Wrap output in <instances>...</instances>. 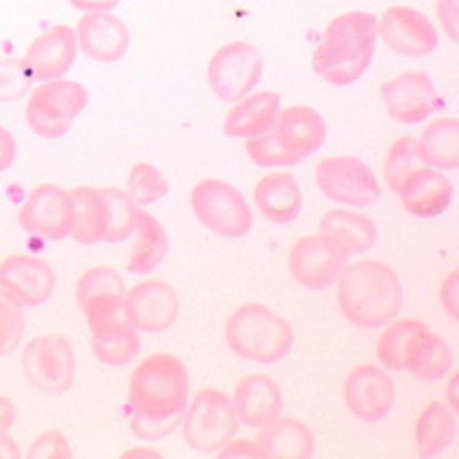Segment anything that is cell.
<instances>
[{
    "label": "cell",
    "mask_w": 459,
    "mask_h": 459,
    "mask_svg": "<svg viewBox=\"0 0 459 459\" xmlns=\"http://www.w3.org/2000/svg\"><path fill=\"white\" fill-rule=\"evenodd\" d=\"M170 185L156 165L136 163L127 175V194L134 199L136 206H151L163 196H168Z\"/></svg>",
    "instance_id": "obj_37"
},
{
    "label": "cell",
    "mask_w": 459,
    "mask_h": 459,
    "mask_svg": "<svg viewBox=\"0 0 459 459\" xmlns=\"http://www.w3.org/2000/svg\"><path fill=\"white\" fill-rule=\"evenodd\" d=\"M34 89V77L20 57H0V103H14Z\"/></svg>",
    "instance_id": "obj_39"
},
{
    "label": "cell",
    "mask_w": 459,
    "mask_h": 459,
    "mask_svg": "<svg viewBox=\"0 0 459 459\" xmlns=\"http://www.w3.org/2000/svg\"><path fill=\"white\" fill-rule=\"evenodd\" d=\"M122 457H151V459H158L160 457V452L153 450V447H132L127 450Z\"/></svg>",
    "instance_id": "obj_51"
},
{
    "label": "cell",
    "mask_w": 459,
    "mask_h": 459,
    "mask_svg": "<svg viewBox=\"0 0 459 459\" xmlns=\"http://www.w3.org/2000/svg\"><path fill=\"white\" fill-rule=\"evenodd\" d=\"M134 244L129 251L127 258V271L136 273V275H146L153 268L163 264L170 249V237L165 232L163 222L158 221L156 215L149 211L139 208L134 225Z\"/></svg>",
    "instance_id": "obj_27"
},
{
    "label": "cell",
    "mask_w": 459,
    "mask_h": 459,
    "mask_svg": "<svg viewBox=\"0 0 459 459\" xmlns=\"http://www.w3.org/2000/svg\"><path fill=\"white\" fill-rule=\"evenodd\" d=\"M423 328H429V325L419 318H402V321L387 323V328L383 330V335L378 337V344H376V357L383 364V368L404 371L409 344L414 342V337Z\"/></svg>",
    "instance_id": "obj_33"
},
{
    "label": "cell",
    "mask_w": 459,
    "mask_h": 459,
    "mask_svg": "<svg viewBox=\"0 0 459 459\" xmlns=\"http://www.w3.org/2000/svg\"><path fill=\"white\" fill-rule=\"evenodd\" d=\"M29 459H72V447L60 430H43L27 452Z\"/></svg>",
    "instance_id": "obj_42"
},
{
    "label": "cell",
    "mask_w": 459,
    "mask_h": 459,
    "mask_svg": "<svg viewBox=\"0 0 459 459\" xmlns=\"http://www.w3.org/2000/svg\"><path fill=\"white\" fill-rule=\"evenodd\" d=\"M436 14L440 29L450 41H459V0H437Z\"/></svg>",
    "instance_id": "obj_44"
},
{
    "label": "cell",
    "mask_w": 459,
    "mask_h": 459,
    "mask_svg": "<svg viewBox=\"0 0 459 459\" xmlns=\"http://www.w3.org/2000/svg\"><path fill=\"white\" fill-rule=\"evenodd\" d=\"M273 132L278 142L301 160L321 149L328 136L323 115L311 106H290L280 110Z\"/></svg>",
    "instance_id": "obj_22"
},
{
    "label": "cell",
    "mask_w": 459,
    "mask_h": 459,
    "mask_svg": "<svg viewBox=\"0 0 459 459\" xmlns=\"http://www.w3.org/2000/svg\"><path fill=\"white\" fill-rule=\"evenodd\" d=\"M22 368L29 383L43 393H65L70 390L77 376L74 351L65 335L34 337L22 351Z\"/></svg>",
    "instance_id": "obj_10"
},
{
    "label": "cell",
    "mask_w": 459,
    "mask_h": 459,
    "mask_svg": "<svg viewBox=\"0 0 459 459\" xmlns=\"http://www.w3.org/2000/svg\"><path fill=\"white\" fill-rule=\"evenodd\" d=\"M457 383H459V373H452L450 383H447V404H450L455 411L459 414V400H457Z\"/></svg>",
    "instance_id": "obj_50"
},
{
    "label": "cell",
    "mask_w": 459,
    "mask_h": 459,
    "mask_svg": "<svg viewBox=\"0 0 459 459\" xmlns=\"http://www.w3.org/2000/svg\"><path fill=\"white\" fill-rule=\"evenodd\" d=\"M244 151H247L251 163H256L258 168H290V165H297L301 160L278 142L273 129L244 139Z\"/></svg>",
    "instance_id": "obj_38"
},
{
    "label": "cell",
    "mask_w": 459,
    "mask_h": 459,
    "mask_svg": "<svg viewBox=\"0 0 459 459\" xmlns=\"http://www.w3.org/2000/svg\"><path fill=\"white\" fill-rule=\"evenodd\" d=\"M218 457L221 459H271L268 457V452L264 450V445L258 443L256 437L251 440V437H232L221 452H218Z\"/></svg>",
    "instance_id": "obj_43"
},
{
    "label": "cell",
    "mask_w": 459,
    "mask_h": 459,
    "mask_svg": "<svg viewBox=\"0 0 459 459\" xmlns=\"http://www.w3.org/2000/svg\"><path fill=\"white\" fill-rule=\"evenodd\" d=\"M225 342L254 364H278L292 351V323L264 304H242L225 323Z\"/></svg>",
    "instance_id": "obj_3"
},
{
    "label": "cell",
    "mask_w": 459,
    "mask_h": 459,
    "mask_svg": "<svg viewBox=\"0 0 459 459\" xmlns=\"http://www.w3.org/2000/svg\"><path fill=\"white\" fill-rule=\"evenodd\" d=\"M337 304L359 328H383L400 316L404 304L400 275L380 261L344 265L337 275Z\"/></svg>",
    "instance_id": "obj_1"
},
{
    "label": "cell",
    "mask_w": 459,
    "mask_h": 459,
    "mask_svg": "<svg viewBox=\"0 0 459 459\" xmlns=\"http://www.w3.org/2000/svg\"><path fill=\"white\" fill-rule=\"evenodd\" d=\"M139 350H142V340H139V330L132 323L91 333V351L100 364L125 366L139 354Z\"/></svg>",
    "instance_id": "obj_32"
},
{
    "label": "cell",
    "mask_w": 459,
    "mask_h": 459,
    "mask_svg": "<svg viewBox=\"0 0 459 459\" xmlns=\"http://www.w3.org/2000/svg\"><path fill=\"white\" fill-rule=\"evenodd\" d=\"M280 93L275 91H251L249 96L235 100L222 122V132L237 139H249V136L271 132L278 120Z\"/></svg>",
    "instance_id": "obj_24"
},
{
    "label": "cell",
    "mask_w": 459,
    "mask_h": 459,
    "mask_svg": "<svg viewBox=\"0 0 459 459\" xmlns=\"http://www.w3.org/2000/svg\"><path fill=\"white\" fill-rule=\"evenodd\" d=\"M185 414H172V416H146L134 411L132 414V433L142 440H158V437L170 436L172 430L178 429L182 423Z\"/></svg>",
    "instance_id": "obj_41"
},
{
    "label": "cell",
    "mask_w": 459,
    "mask_h": 459,
    "mask_svg": "<svg viewBox=\"0 0 459 459\" xmlns=\"http://www.w3.org/2000/svg\"><path fill=\"white\" fill-rule=\"evenodd\" d=\"M89 103V93L79 82L56 79L31 89L27 103V122L41 139H60L72 129L77 115Z\"/></svg>",
    "instance_id": "obj_6"
},
{
    "label": "cell",
    "mask_w": 459,
    "mask_h": 459,
    "mask_svg": "<svg viewBox=\"0 0 459 459\" xmlns=\"http://www.w3.org/2000/svg\"><path fill=\"white\" fill-rule=\"evenodd\" d=\"M419 457H437L457 440V411L445 400H433L423 409L414 429Z\"/></svg>",
    "instance_id": "obj_26"
},
{
    "label": "cell",
    "mask_w": 459,
    "mask_h": 459,
    "mask_svg": "<svg viewBox=\"0 0 459 459\" xmlns=\"http://www.w3.org/2000/svg\"><path fill=\"white\" fill-rule=\"evenodd\" d=\"M318 235L337 247L344 256H357L373 249V244L378 239V228L366 213L333 208V211H325L318 222Z\"/></svg>",
    "instance_id": "obj_23"
},
{
    "label": "cell",
    "mask_w": 459,
    "mask_h": 459,
    "mask_svg": "<svg viewBox=\"0 0 459 459\" xmlns=\"http://www.w3.org/2000/svg\"><path fill=\"white\" fill-rule=\"evenodd\" d=\"M24 335V314L20 304L0 294V357L20 347Z\"/></svg>",
    "instance_id": "obj_40"
},
{
    "label": "cell",
    "mask_w": 459,
    "mask_h": 459,
    "mask_svg": "<svg viewBox=\"0 0 459 459\" xmlns=\"http://www.w3.org/2000/svg\"><path fill=\"white\" fill-rule=\"evenodd\" d=\"M376 20L378 17L361 10L330 20L314 50V72L323 82L333 86L354 84L368 70L378 41Z\"/></svg>",
    "instance_id": "obj_2"
},
{
    "label": "cell",
    "mask_w": 459,
    "mask_h": 459,
    "mask_svg": "<svg viewBox=\"0 0 459 459\" xmlns=\"http://www.w3.org/2000/svg\"><path fill=\"white\" fill-rule=\"evenodd\" d=\"M103 199H106L108 211V230L106 242L117 244L125 242L127 237H132L136 225V215H139V206L134 199L129 196L127 189H115V186H103Z\"/></svg>",
    "instance_id": "obj_36"
},
{
    "label": "cell",
    "mask_w": 459,
    "mask_h": 459,
    "mask_svg": "<svg viewBox=\"0 0 459 459\" xmlns=\"http://www.w3.org/2000/svg\"><path fill=\"white\" fill-rule=\"evenodd\" d=\"M20 445L14 443V437L7 436V430H0V459H20Z\"/></svg>",
    "instance_id": "obj_49"
},
{
    "label": "cell",
    "mask_w": 459,
    "mask_h": 459,
    "mask_svg": "<svg viewBox=\"0 0 459 459\" xmlns=\"http://www.w3.org/2000/svg\"><path fill=\"white\" fill-rule=\"evenodd\" d=\"M380 99L385 103L387 113L404 125L429 120L440 108L437 89L426 72H402L397 77L387 79L380 86Z\"/></svg>",
    "instance_id": "obj_15"
},
{
    "label": "cell",
    "mask_w": 459,
    "mask_h": 459,
    "mask_svg": "<svg viewBox=\"0 0 459 459\" xmlns=\"http://www.w3.org/2000/svg\"><path fill=\"white\" fill-rule=\"evenodd\" d=\"M67 3L82 13H113L120 0H67Z\"/></svg>",
    "instance_id": "obj_47"
},
{
    "label": "cell",
    "mask_w": 459,
    "mask_h": 459,
    "mask_svg": "<svg viewBox=\"0 0 459 459\" xmlns=\"http://www.w3.org/2000/svg\"><path fill=\"white\" fill-rule=\"evenodd\" d=\"M129 323L143 333H163L179 314L178 294L163 280H143L125 292Z\"/></svg>",
    "instance_id": "obj_18"
},
{
    "label": "cell",
    "mask_w": 459,
    "mask_h": 459,
    "mask_svg": "<svg viewBox=\"0 0 459 459\" xmlns=\"http://www.w3.org/2000/svg\"><path fill=\"white\" fill-rule=\"evenodd\" d=\"M189 402V371L175 354H151L129 380V404L146 416L185 414Z\"/></svg>",
    "instance_id": "obj_4"
},
{
    "label": "cell",
    "mask_w": 459,
    "mask_h": 459,
    "mask_svg": "<svg viewBox=\"0 0 459 459\" xmlns=\"http://www.w3.org/2000/svg\"><path fill=\"white\" fill-rule=\"evenodd\" d=\"M56 292V273L43 258L13 254L0 261V294L20 307H39Z\"/></svg>",
    "instance_id": "obj_14"
},
{
    "label": "cell",
    "mask_w": 459,
    "mask_h": 459,
    "mask_svg": "<svg viewBox=\"0 0 459 459\" xmlns=\"http://www.w3.org/2000/svg\"><path fill=\"white\" fill-rule=\"evenodd\" d=\"M132 34L113 13H84L77 24V46L96 63H117L127 56Z\"/></svg>",
    "instance_id": "obj_19"
},
{
    "label": "cell",
    "mask_w": 459,
    "mask_h": 459,
    "mask_svg": "<svg viewBox=\"0 0 459 459\" xmlns=\"http://www.w3.org/2000/svg\"><path fill=\"white\" fill-rule=\"evenodd\" d=\"M17 158V139L10 129L0 127V172H5Z\"/></svg>",
    "instance_id": "obj_46"
},
{
    "label": "cell",
    "mask_w": 459,
    "mask_h": 459,
    "mask_svg": "<svg viewBox=\"0 0 459 459\" xmlns=\"http://www.w3.org/2000/svg\"><path fill=\"white\" fill-rule=\"evenodd\" d=\"M20 228L50 242L72 232V194L57 185H39L20 208Z\"/></svg>",
    "instance_id": "obj_13"
},
{
    "label": "cell",
    "mask_w": 459,
    "mask_h": 459,
    "mask_svg": "<svg viewBox=\"0 0 459 459\" xmlns=\"http://www.w3.org/2000/svg\"><path fill=\"white\" fill-rule=\"evenodd\" d=\"M254 201L264 218L278 225L292 222L301 213V186L292 172H271L258 179Z\"/></svg>",
    "instance_id": "obj_25"
},
{
    "label": "cell",
    "mask_w": 459,
    "mask_h": 459,
    "mask_svg": "<svg viewBox=\"0 0 459 459\" xmlns=\"http://www.w3.org/2000/svg\"><path fill=\"white\" fill-rule=\"evenodd\" d=\"M125 282L113 268L108 265H96L82 273V278L77 280V304L82 311H91L93 307H99L103 301L110 299H122L125 297Z\"/></svg>",
    "instance_id": "obj_34"
},
{
    "label": "cell",
    "mask_w": 459,
    "mask_h": 459,
    "mask_svg": "<svg viewBox=\"0 0 459 459\" xmlns=\"http://www.w3.org/2000/svg\"><path fill=\"white\" fill-rule=\"evenodd\" d=\"M423 160L429 168L452 172L459 168V122L452 115H443L423 129L421 139Z\"/></svg>",
    "instance_id": "obj_31"
},
{
    "label": "cell",
    "mask_w": 459,
    "mask_h": 459,
    "mask_svg": "<svg viewBox=\"0 0 459 459\" xmlns=\"http://www.w3.org/2000/svg\"><path fill=\"white\" fill-rule=\"evenodd\" d=\"M256 440L264 445V450L268 452L271 459H307L314 455L316 447L311 429L292 416H287V419L278 416L275 421L261 429Z\"/></svg>",
    "instance_id": "obj_28"
},
{
    "label": "cell",
    "mask_w": 459,
    "mask_h": 459,
    "mask_svg": "<svg viewBox=\"0 0 459 459\" xmlns=\"http://www.w3.org/2000/svg\"><path fill=\"white\" fill-rule=\"evenodd\" d=\"M17 419V407H14V402L5 394H0V430H10V426Z\"/></svg>",
    "instance_id": "obj_48"
},
{
    "label": "cell",
    "mask_w": 459,
    "mask_h": 459,
    "mask_svg": "<svg viewBox=\"0 0 459 459\" xmlns=\"http://www.w3.org/2000/svg\"><path fill=\"white\" fill-rule=\"evenodd\" d=\"M376 34L387 48L402 57H423L437 48L436 24L409 5L387 7L380 20H376Z\"/></svg>",
    "instance_id": "obj_11"
},
{
    "label": "cell",
    "mask_w": 459,
    "mask_h": 459,
    "mask_svg": "<svg viewBox=\"0 0 459 459\" xmlns=\"http://www.w3.org/2000/svg\"><path fill=\"white\" fill-rule=\"evenodd\" d=\"M72 194V232L79 244L93 247L106 242L108 211L103 192L96 186H74Z\"/></svg>",
    "instance_id": "obj_29"
},
{
    "label": "cell",
    "mask_w": 459,
    "mask_h": 459,
    "mask_svg": "<svg viewBox=\"0 0 459 459\" xmlns=\"http://www.w3.org/2000/svg\"><path fill=\"white\" fill-rule=\"evenodd\" d=\"M287 264H290L292 278L301 287L325 290L337 280L347 264V256L321 235H307L292 244Z\"/></svg>",
    "instance_id": "obj_16"
},
{
    "label": "cell",
    "mask_w": 459,
    "mask_h": 459,
    "mask_svg": "<svg viewBox=\"0 0 459 459\" xmlns=\"http://www.w3.org/2000/svg\"><path fill=\"white\" fill-rule=\"evenodd\" d=\"M394 383L383 366L359 364L344 378V402L357 419L383 421L394 407Z\"/></svg>",
    "instance_id": "obj_12"
},
{
    "label": "cell",
    "mask_w": 459,
    "mask_h": 459,
    "mask_svg": "<svg viewBox=\"0 0 459 459\" xmlns=\"http://www.w3.org/2000/svg\"><path fill=\"white\" fill-rule=\"evenodd\" d=\"M423 165H426V160H423L421 143H419L416 136H400V139H394V143L390 146V151H387L385 163H383L385 185L397 194L400 192L402 182H404L411 172L423 168Z\"/></svg>",
    "instance_id": "obj_35"
},
{
    "label": "cell",
    "mask_w": 459,
    "mask_h": 459,
    "mask_svg": "<svg viewBox=\"0 0 459 459\" xmlns=\"http://www.w3.org/2000/svg\"><path fill=\"white\" fill-rule=\"evenodd\" d=\"M239 419L228 394L204 387L194 394L192 404L182 416L185 443L204 455H218L235 437Z\"/></svg>",
    "instance_id": "obj_5"
},
{
    "label": "cell",
    "mask_w": 459,
    "mask_h": 459,
    "mask_svg": "<svg viewBox=\"0 0 459 459\" xmlns=\"http://www.w3.org/2000/svg\"><path fill=\"white\" fill-rule=\"evenodd\" d=\"M440 304L457 321L459 318V271H452L440 287Z\"/></svg>",
    "instance_id": "obj_45"
},
{
    "label": "cell",
    "mask_w": 459,
    "mask_h": 459,
    "mask_svg": "<svg viewBox=\"0 0 459 459\" xmlns=\"http://www.w3.org/2000/svg\"><path fill=\"white\" fill-rule=\"evenodd\" d=\"M77 31L67 24H56L39 34L27 46L24 63L34 82H56L74 67L77 60Z\"/></svg>",
    "instance_id": "obj_17"
},
{
    "label": "cell",
    "mask_w": 459,
    "mask_h": 459,
    "mask_svg": "<svg viewBox=\"0 0 459 459\" xmlns=\"http://www.w3.org/2000/svg\"><path fill=\"white\" fill-rule=\"evenodd\" d=\"M237 419L249 429H264L282 416V393L278 383L264 373H251L237 383L232 394Z\"/></svg>",
    "instance_id": "obj_21"
},
{
    "label": "cell",
    "mask_w": 459,
    "mask_h": 459,
    "mask_svg": "<svg viewBox=\"0 0 459 459\" xmlns=\"http://www.w3.org/2000/svg\"><path fill=\"white\" fill-rule=\"evenodd\" d=\"M452 192H455V186L443 170L423 165L402 182L397 196L402 199V206L409 215L437 218L450 206Z\"/></svg>",
    "instance_id": "obj_20"
},
{
    "label": "cell",
    "mask_w": 459,
    "mask_h": 459,
    "mask_svg": "<svg viewBox=\"0 0 459 459\" xmlns=\"http://www.w3.org/2000/svg\"><path fill=\"white\" fill-rule=\"evenodd\" d=\"M192 211L204 228L228 239L249 235L254 213L244 194L225 179H201L192 189Z\"/></svg>",
    "instance_id": "obj_7"
},
{
    "label": "cell",
    "mask_w": 459,
    "mask_h": 459,
    "mask_svg": "<svg viewBox=\"0 0 459 459\" xmlns=\"http://www.w3.org/2000/svg\"><path fill=\"white\" fill-rule=\"evenodd\" d=\"M452 368V350L443 337L430 328H423L409 344L404 371L423 383H436L443 380Z\"/></svg>",
    "instance_id": "obj_30"
},
{
    "label": "cell",
    "mask_w": 459,
    "mask_h": 459,
    "mask_svg": "<svg viewBox=\"0 0 459 459\" xmlns=\"http://www.w3.org/2000/svg\"><path fill=\"white\" fill-rule=\"evenodd\" d=\"M316 185L344 208H368L380 199L376 172L359 156H330L316 165Z\"/></svg>",
    "instance_id": "obj_8"
},
{
    "label": "cell",
    "mask_w": 459,
    "mask_h": 459,
    "mask_svg": "<svg viewBox=\"0 0 459 459\" xmlns=\"http://www.w3.org/2000/svg\"><path fill=\"white\" fill-rule=\"evenodd\" d=\"M261 77L264 56L247 41H230L221 46L206 70L208 86L221 100H239L249 96Z\"/></svg>",
    "instance_id": "obj_9"
}]
</instances>
